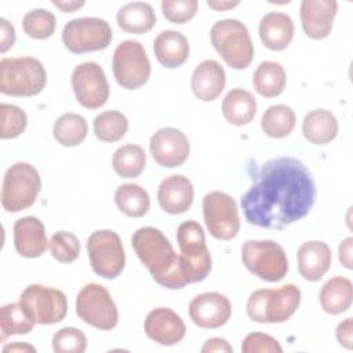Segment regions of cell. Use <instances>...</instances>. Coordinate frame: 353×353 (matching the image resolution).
I'll list each match as a JSON object with an SVG mask.
<instances>
[{
  "label": "cell",
  "instance_id": "obj_1",
  "mask_svg": "<svg viewBox=\"0 0 353 353\" xmlns=\"http://www.w3.org/2000/svg\"><path fill=\"white\" fill-rule=\"evenodd\" d=\"M316 200V185L309 168L298 159H270L252 178L240 205L250 225L283 229L309 214Z\"/></svg>",
  "mask_w": 353,
  "mask_h": 353
},
{
  "label": "cell",
  "instance_id": "obj_2",
  "mask_svg": "<svg viewBox=\"0 0 353 353\" xmlns=\"http://www.w3.org/2000/svg\"><path fill=\"white\" fill-rule=\"evenodd\" d=\"M131 244L138 259L157 284L168 290H178V255L160 229L153 226L137 229L131 237Z\"/></svg>",
  "mask_w": 353,
  "mask_h": 353
},
{
  "label": "cell",
  "instance_id": "obj_3",
  "mask_svg": "<svg viewBox=\"0 0 353 353\" xmlns=\"http://www.w3.org/2000/svg\"><path fill=\"white\" fill-rule=\"evenodd\" d=\"M212 47L232 69H245L254 58V44L247 26L234 18L216 21L210 30Z\"/></svg>",
  "mask_w": 353,
  "mask_h": 353
},
{
  "label": "cell",
  "instance_id": "obj_4",
  "mask_svg": "<svg viewBox=\"0 0 353 353\" xmlns=\"http://www.w3.org/2000/svg\"><path fill=\"white\" fill-rule=\"evenodd\" d=\"M301 290L295 284L280 288H261L247 301V314L255 323H284L299 307Z\"/></svg>",
  "mask_w": 353,
  "mask_h": 353
},
{
  "label": "cell",
  "instance_id": "obj_5",
  "mask_svg": "<svg viewBox=\"0 0 353 353\" xmlns=\"http://www.w3.org/2000/svg\"><path fill=\"white\" fill-rule=\"evenodd\" d=\"M47 84L43 63L33 57L3 58L0 62V91L11 97H34Z\"/></svg>",
  "mask_w": 353,
  "mask_h": 353
},
{
  "label": "cell",
  "instance_id": "obj_6",
  "mask_svg": "<svg viewBox=\"0 0 353 353\" xmlns=\"http://www.w3.org/2000/svg\"><path fill=\"white\" fill-rule=\"evenodd\" d=\"M41 189L39 171L29 163L18 161L10 165L1 185V205L7 212H19L36 201Z\"/></svg>",
  "mask_w": 353,
  "mask_h": 353
},
{
  "label": "cell",
  "instance_id": "obj_7",
  "mask_svg": "<svg viewBox=\"0 0 353 353\" xmlns=\"http://www.w3.org/2000/svg\"><path fill=\"white\" fill-rule=\"evenodd\" d=\"M244 266L261 280L276 283L288 273L284 248L273 240H248L241 247Z\"/></svg>",
  "mask_w": 353,
  "mask_h": 353
},
{
  "label": "cell",
  "instance_id": "obj_8",
  "mask_svg": "<svg viewBox=\"0 0 353 353\" xmlns=\"http://www.w3.org/2000/svg\"><path fill=\"white\" fill-rule=\"evenodd\" d=\"M112 69L121 88L138 90L149 80L152 66L145 47L139 41L124 40L114 48Z\"/></svg>",
  "mask_w": 353,
  "mask_h": 353
},
{
  "label": "cell",
  "instance_id": "obj_9",
  "mask_svg": "<svg viewBox=\"0 0 353 353\" xmlns=\"http://www.w3.org/2000/svg\"><path fill=\"white\" fill-rule=\"evenodd\" d=\"M76 313L94 328L109 331L119 323V310L110 292L101 284L88 283L77 294Z\"/></svg>",
  "mask_w": 353,
  "mask_h": 353
},
{
  "label": "cell",
  "instance_id": "obj_10",
  "mask_svg": "<svg viewBox=\"0 0 353 353\" xmlns=\"http://www.w3.org/2000/svg\"><path fill=\"white\" fill-rule=\"evenodd\" d=\"M92 270L103 279H116L125 266V251L120 236L109 229L97 230L87 239Z\"/></svg>",
  "mask_w": 353,
  "mask_h": 353
},
{
  "label": "cell",
  "instance_id": "obj_11",
  "mask_svg": "<svg viewBox=\"0 0 353 353\" xmlns=\"http://www.w3.org/2000/svg\"><path fill=\"white\" fill-rule=\"evenodd\" d=\"M112 28L95 17L70 19L62 30L63 46L73 54H84L105 50L112 41Z\"/></svg>",
  "mask_w": 353,
  "mask_h": 353
},
{
  "label": "cell",
  "instance_id": "obj_12",
  "mask_svg": "<svg viewBox=\"0 0 353 353\" xmlns=\"http://www.w3.org/2000/svg\"><path fill=\"white\" fill-rule=\"evenodd\" d=\"M203 216L210 234L218 240H232L240 230L239 210L234 199L221 190L203 199Z\"/></svg>",
  "mask_w": 353,
  "mask_h": 353
},
{
  "label": "cell",
  "instance_id": "obj_13",
  "mask_svg": "<svg viewBox=\"0 0 353 353\" xmlns=\"http://www.w3.org/2000/svg\"><path fill=\"white\" fill-rule=\"evenodd\" d=\"M19 303L32 314L37 324H57L68 313L66 295L58 288L41 284L28 285L19 295Z\"/></svg>",
  "mask_w": 353,
  "mask_h": 353
},
{
  "label": "cell",
  "instance_id": "obj_14",
  "mask_svg": "<svg viewBox=\"0 0 353 353\" xmlns=\"http://www.w3.org/2000/svg\"><path fill=\"white\" fill-rule=\"evenodd\" d=\"M72 88L77 102L87 109L103 106L110 94V88L102 66L97 62H81L72 72Z\"/></svg>",
  "mask_w": 353,
  "mask_h": 353
},
{
  "label": "cell",
  "instance_id": "obj_15",
  "mask_svg": "<svg viewBox=\"0 0 353 353\" xmlns=\"http://www.w3.org/2000/svg\"><path fill=\"white\" fill-rule=\"evenodd\" d=\"M149 149L154 161L164 168L182 165L190 153V143L185 132L174 127L157 130L149 141Z\"/></svg>",
  "mask_w": 353,
  "mask_h": 353
},
{
  "label": "cell",
  "instance_id": "obj_16",
  "mask_svg": "<svg viewBox=\"0 0 353 353\" xmlns=\"http://www.w3.org/2000/svg\"><path fill=\"white\" fill-rule=\"evenodd\" d=\"M232 316V305L228 296L221 292H203L189 303V317L200 328H219Z\"/></svg>",
  "mask_w": 353,
  "mask_h": 353
},
{
  "label": "cell",
  "instance_id": "obj_17",
  "mask_svg": "<svg viewBox=\"0 0 353 353\" xmlns=\"http://www.w3.org/2000/svg\"><path fill=\"white\" fill-rule=\"evenodd\" d=\"M143 330L149 339L161 346L179 343L186 334V325L182 317L170 307H156L150 310L146 314Z\"/></svg>",
  "mask_w": 353,
  "mask_h": 353
},
{
  "label": "cell",
  "instance_id": "obj_18",
  "mask_svg": "<svg viewBox=\"0 0 353 353\" xmlns=\"http://www.w3.org/2000/svg\"><path fill=\"white\" fill-rule=\"evenodd\" d=\"M336 11L335 0H303L299 15L305 34L313 40L325 39L332 30Z\"/></svg>",
  "mask_w": 353,
  "mask_h": 353
},
{
  "label": "cell",
  "instance_id": "obj_19",
  "mask_svg": "<svg viewBox=\"0 0 353 353\" xmlns=\"http://www.w3.org/2000/svg\"><path fill=\"white\" fill-rule=\"evenodd\" d=\"M194 189L192 181L181 174H174L161 181L157 190V201L161 210L171 215L186 212L193 203Z\"/></svg>",
  "mask_w": 353,
  "mask_h": 353
},
{
  "label": "cell",
  "instance_id": "obj_20",
  "mask_svg": "<svg viewBox=\"0 0 353 353\" xmlns=\"http://www.w3.org/2000/svg\"><path fill=\"white\" fill-rule=\"evenodd\" d=\"M48 244L46 228L37 216L28 215L14 223V247L21 256L39 258Z\"/></svg>",
  "mask_w": 353,
  "mask_h": 353
},
{
  "label": "cell",
  "instance_id": "obj_21",
  "mask_svg": "<svg viewBox=\"0 0 353 353\" xmlns=\"http://www.w3.org/2000/svg\"><path fill=\"white\" fill-rule=\"evenodd\" d=\"M226 84V73L223 66L215 59L201 61L193 70L190 87L196 98L204 102L216 99Z\"/></svg>",
  "mask_w": 353,
  "mask_h": 353
},
{
  "label": "cell",
  "instance_id": "obj_22",
  "mask_svg": "<svg viewBox=\"0 0 353 353\" xmlns=\"http://www.w3.org/2000/svg\"><path fill=\"white\" fill-rule=\"evenodd\" d=\"M298 270L307 281H319L330 269L332 252L327 243L321 240L305 241L296 252Z\"/></svg>",
  "mask_w": 353,
  "mask_h": 353
},
{
  "label": "cell",
  "instance_id": "obj_23",
  "mask_svg": "<svg viewBox=\"0 0 353 353\" xmlns=\"http://www.w3.org/2000/svg\"><path fill=\"white\" fill-rule=\"evenodd\" d=\"M259 37L262 44L272 51H281L290 46L294 37L292 18L280 11H270L261 18Z\"/></svg>",
  "mask_w": 353,
  "mask_h": 353
},
{
  "label": "cell",
  "instance_id": "obj_24",
  "mask_svg": "<svg viewBox=\"0 0 353 353\" xmlns=\"http://www.w3.org/2000/svg\"><path fill=\"white\" fill-rule=\"evenodd\" d=\"M153 51L160 65L174 69L186 62L189 58L190 46L183 33L178 30H163L153 41Z\"/></svg>",
  "mask_w": 353,
  "mask_h": 353
},
{
  "label": "cell",
  "instance_id": "obj_25",
  "mask_svg": "<svg viewBox=\"0 0 353 353\" xmlns=\"http://www.w3.org/2000/svg\"><path fill=\"white\" fill-rule=\"evenodd\" d=\"M256 113L255 97L244 88H232L222 99V114L229 124L245 125Z\"/></svg>",
  "mask_w": 353,
  "mask_h": 353
},
{
  "label": "cell",
  "instance_id": "obj_26",
  "mask_svg": "<svg viewBox=\"0 0 353 353\" xmlns=\"http://www.w3.org/2000/svg\"><path fill=\"white\" fill-rule=\"evenodd\" d=\"M338 120L327 109L309 112L302 121V134L313 145H325L338 135Z\"/></svg>",
  "mask_w": 353,
  "mask_h": 353
},
{
  "label": "cell",
  "instance_id": "obj_27",
  "mask_svg": "<svg viewBox=\"0 0 353 353\" xmlns=\"http://www.w3.org/2000/svg\"><path fill=\"white\" fill-rule=\"evenodd\" d=\"M319 301L323 310L328 314H341L346 312L353 301L352 281L342 276L331 277L321 287Z\"/></svg>",
  "mask_w": 353,
  "mask_h": 353
},
{
  "label": "cell",
  "instance_id": "obj_28",
  "mask_svg": "<svg viewBox=\"0 0 353 353\" xmlns=\"http://www.w3.org/2000/svg\"><path fill=\"white\" fill-rule=\"evenodd\" d=\"M117 25L121 30L134 34H142L153 29L156 25V14L149 3L131 1L119 8Z\"/></svg>",
  "mask_w": 353,
  "mask_h": 353
},
{
  "label": "cell",
  "instance_id": "obj_29",
  "mask_svg": "<svg viewBox=\"0 0 353 353\" xmlns=\"http://www.w3.org/2000/svg\"><path fill=\"white\" fill-rule=\"evenodd\" d=\"M252 84L261 97H279L287 84L285 70L279 62L263 61L256 66L252 74Z\"/></svg>",
  "mask_w": 353,
  "mask_h": 353
},
{
  "label": "cell",
  "instance_id": "obj_30",
  "mask_svg": "<svg viewBox=\"0 0 353 353\" xmlns=\"http://www.w3.org/2000/svg\"><path fill=\"white\" fill-rule=\"evenodd\" d=\"M117 208L127 216L141 218L150 208V197L146 189L137 183H123L114 192Z\"/></svg>",
  "mask_w": 353,
  "mask_h": 353
},
{
  "label": "cell",
  "instance_id": "obj_31",
  "mask_svg": "<svg viewBox=\"0 0 353 353\" xmlns=\"http://www.w3.org/2000/svg\"><path fill=\"white\" fill-rule=\"evenodd\" d=\"M296 123V116L292 108L279 103L269 106L261 119L262 131L276 139H281L288 137Z\"/></svg>",
  "mask_w": 353,
  "mask_h": 353
},
{
  "label": "cell",
  "instance_id": "obj_32",
  "mask_svg": "<svg viewBox=\"0 0 353 353\" xmlns=\"http://www.w3.org/2000/svg\"><path fill=\"white\" fill-rule=\"evenodd\" d=\"M87 132V121L81 114L77 113H63L55 120L52 125V135L55 141L66 148L83 143Z\"/></svg>",
  "mask_w": 353,
  "mask_h": 353
},
{
  "label": "cell",
  "instance_id": "obj_33",
  "mask_svg": "<svg viewBox=\"0 0 353 353\" xmlns=\"http://www.w3.org/2000/svg\"><path fill=\"white\" fill-rule=\"evenodd\" d=\"M146 164V154L139 145L125 143L116 149L112 156L114 172L121 178H137L142 174Z\"/></svg>",
  "mask_w": 353,
  "mask_h": 353
},
{
  "label": "cell",
  "instance_id": "obj_34",
  "mask_svg": "<svg viewBox=\"0 0 353 353\" xmlns=\"http://www.w3.org/2000/svg\"><path fill=\"white\" fill-rule=\"evenodd\" d=\"M36 324V320L19 302L7 303L0 309L1 341L11 335L29 334Z\"/></svg>",
  "mask_w": 353,
  "mask_h": 353
},
{
  "label": "cell",
  "instance_id": "obj_35",
  "mask_svg": "<svg viewBox=\"0 0 353 353\" xmlns=\"http://www.w3.org/2000/svg\"><path fill=\"white\" fill-rule=\"evenodd\" d=\"M92 130L94 135L102 142H119L127 134L128 120L119 110H105L95 116L92 121Z\"/></svg>",
  "mask_w": 353,
  "mask_h": 353
},
{
  "label": "cell",
  "instance_id": "obj_36",
  "mask_svg": "<svg viewBox=\"0 0 353 353\" xmlns=\"http://www.w3.org/2000/svg\"><path fill=\"white\" fill-rule=\"evenodd\" d=\"M176 243L181 254L183 255H203L210 252L205 244V234L203 226L193 221L182 222L176 229Z\"/></svg>",
  "mask_w": 353,
  "mask_h": 353
},
{
  "label": "cell",
  "instance_id": "obj_37",
  "mask_svg": "<svg viewBox=\"0 0 353 353\" xmlns=\"http://www.w3.org/2000/svg\"><path fill=\"white\" fill-rule=\"evenodd\" d=\"M57 28L55 15L46 8H36L28 11L22 18L23 32L36 40H44L54 34Z\"/></svg>",
  "mask_w": 353,
  "mask_h": 353
},
{
  "label": "cell",
  "instance_id": "obj_38",
  "mask_svg": "<svg viewBox=\"0 0 353 353\" xmlns=\"http://www.w3.org/2000/svg\"><path fill=\"white\" fill-rule=\"evenodd\" d=\"M48 247L52 258L61 263L74 262L80 255V241L70 232H55L51 236Z\"/></svg>",
  "mask_w": 353,
  "mask_h": 353
},
{
  "label": "cell",
  "instance_id": "obj_39",
  "mask_svg": "<svg viewBox=\"0 0 353 353\" xmlns=\"http://www.w3.org/2000/svg\"><path fill=\"white\" fill-rule=\"evenodd\" d=\"M0 138L1 139H12L19 137L26 125H28V116L26 113L15 105L1 103L0 105Z\"/></svg>",
  "mask_w": 353,
  "mask_h": 353
},
{
  "label": "cell",
  "instance_id": "obj_40",
  "mask_svg": "<svg viewBox=\"0 0 353 353\" xmlns=\"http://www.w3.org/2000/svg\"><path fill=\"white\" fill-rule=\"evenodd\" d=\"M51 345L55 353H83L87 349V338L76 327H63L52 335Z\"/></svg>",
  "mask_w": 353,
  "mask_h": 353
},
{
  "label": "cell",
  "instance_id": "obj_41",
  "mask_svg": "<svg viewBox=\"0 0 353 353\" xmlns=\"http://www.w3.org/2000/svg\"><path fill=\"white\" fill-rule=\"evenodd\" d=\"M199 8L197 0H163L161 12L172 23H185L190 21Z\"/></svg>",
  "mask_w": 353,
  "mask_h": 353
},
{
  "label": "cell",
  "instance_id": "obj_42",
  "mask_svg": "<svg viewBox=\"0 0 353 353\" xmlns=\"http://www.w3.org/2000/svg\"><path fill=\"white\" fill-rule=\"evenodd\" d=\"M243 353H281L283 347L270 335L263 332H251L243 339Z\"/></svg>",
  "mask_w": 353,
  "mask_h": 353
},
{
  "label": "cell",
  "instance_id": "obj_43",
  "mask_svg": "<svg viewBox=\"0 0 353 353\" xmlns=\"http://www.w3.org/2000/svg\"><path fill=\"white\" fill-rule=\"evenodd\" d=\"M336 341L341 346L350 350L353 347V319L347 317L336 325L335 330Z\"/></svg>",
  "mask_w": 353,
  "mask_h": 353
},
{
  "label": "cell",
  "instance_id": "obj_44",
  "mask_svg": "<svg viewBox=\"0 0 353 353\" xmlns=\"http://www.w3.org/2000/svg\"><path fill=\"white\" fill-rule=\"evenodd\" d=\"M15 29L6 18H0V51L7 52L15 44Z\"/></svg>",
  "mask_w": 353,
  "mask_h": 353
},
{
  "label": "cell",
  "instance_id": "obj_45",
  "mask_svg": "<svg viewBox=\"0 0 353 353\" xmlns=\"http://www.w3.org/2000/svg\"><path fill=\"white\" fill-rule=\"evenodd\" d=\"M203 353H212V352H225L232 353L233 347L229 345V342L223 338H210L205 341V343L201 347Z\"/></svg>",
  "mask_w": 353,
  "mask_h": 353
},
{
  "label": "cell",
  "instance_id": "obj_46",
  "mask_svg": "<svg viewBox=\"0 0 353 353\" xmlns=\"http://www.w3.org/2000/svg\"><path fill=\"white\" fill-rule=\"evenodd\" d=\"M352 245H353V237H346L339 244V262L346 268L352 269Z\"/></svg>",
  "mask_w": 353,
  "mask_h": 353
},
{
  "label": "cell",
  "instance_id": "obj_47",
  "mask_svg": "<svg viewBox=\"0 0 353 353\" xmlns=\"http://www.w3.org/2000/svg\"><path fill=\"white\" fill-rule=\"evenodd\" d=\"M52 4L55 7H58L61 11L63 12H74L79 8H81L85 3L83 0L77 1V0H69V1H58V0H52Z\"/></svg>",
  "mask_w": 353,
  "mask_h": 353
},
{
  "label": "cell",
  "instance_id": "obj_48",
  "mask_svg": "<svg viewBox=\"0 0 353 353\" xmlns=\"http://www.w3.org/2000/svg\"><path fill=\"white\" fill-rule=\"evenodd\" d=\"M3 353L8 352H36V347L29 345V343H21V342H14V343H7L1 349Z\"/></svg>",
  "mask_w": 353,
  "mask_h": 353
},
{
  "label": "cell",
  "instance_id": "obj_49",
  "mask_svg": "<svg viewBox=\"0 0 353 353\" xmlns=\"http://www.w3.org/2000/svg\"><path fill=\"white\" fill-rule=\"evenodd\" d=\"M207 4H208V7H211L216 11H225V10H230V8L237 7L240 3L239 1H212V0H208Z\"/></svg>",
  "mask_w": 353,
  "mask_h": 353
}]
</instances>
